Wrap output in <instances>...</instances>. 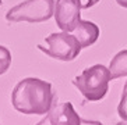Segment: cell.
<instances>
[{
    "mask_svg": "<svg viewBox=\"0 0 127 125\" xmlns=\"http://www.w3.org/2000/svg\"><path fill=\"white\" fill-rule=\"evenodd\" d=\"M57 96L52 85L39 78H25L15 85L11 93V104L23 114H46L55 104Z\"/></svg>",
    "mask_w": 127,
    "mask_h": 125,
    "instance_id": "6da1fadb",
    "label": "cell"
},
{
    "mask_svg": "<svg viewBox=\"0 0 127 125\" xmlns=\"http://www.w3.org/2000/svg\"><path fill=\"white\" fill-rule=\"evenodd\" d=\"M110 81L112 75L109 68L102 64H95L77 75L73 79V83L88 102H99L108 93Z\"/></svg>",
    "mask_w": 127,
    "mask_h": 125,
    "instance_id": "7a4b0ae2",
    "label": "cell"
},
{
    "mask_svg": "<svg viewBox=\"0 0 127 125\" xmlns=\"http://www.w3.org/2000/svg\"><path fill=\"white\" fill-rule=\"evenodd\" d=\"M55 13V0H25L7 11L6 20L10 22H38L48 21Z\"/></svg>",
    "mask_w": 127,
    "mask_h": 125,
    "instance_id": "3957f363",
    "label": "cell"
},
{
    "mask_svg": "<svg viewBox=\"0 0 127 125\" xmlns=\"http://www.w3.org/2000/svg\"><path fill=\"white\" fill-rule=\"evenodd\" d=\"M48 46H42L38 44L36 47L48 54L49 57H52L55 60H60V61H73L77 59L81 52V44H80L78 39L74 35H70L68 32H56L50 33L45 39Z\"/></svg>",
    "mask_w": 127,
    "mask_h": 125,
    "instance_id": "277c9868",
    "label": "cell"
},
{
    "mask_svg": "<svg viewBox=\"0 0 127 125\" xmlns=\"http://www.w3.org/2000/svg\"><path fill=\"white\" fill-rule=\"evenodd\" d=\"M81 10L78 0H56L53 15L57 26L64 32H73L81 20Z\"/></svg>",
    "mask_w": 127,
    "mask_h": 125,
    "instance_id": "5b68a950",
    "label": "cell"
},
{
    "mask_svg": "<svg viewBox=\"0 0 127 125\" xmlns=\"http://www.w3.org/2000/svg\"><path fill=\"white\" fill-rule=\"evenodd\" d=\"M84 118L75 113L70 102L55 104L36 125H82Z\"/></svg>",
    "mask_w": 127,
    "mask_h": 125,
    "instance_id": "8992f818",
    "label": "cell"
},
{
    "mask_svg": "<svg viewBox=\"0 0 127 125\" xmlns=\"http://www.w3.org/2000/svg\"><path fill=\"white\" fill-rule=\"evenodd\" d=\"M73 35H74L77 39H78L81 47H90L92 46L95 42L98 41V38L101 35V31H99V26L92 21H84V20H80L78 25L73 31Z\"/></svg>",
    "mask_w": 127,
    "mask_h": 125,
    "instance_id": "52a82bcc",
    "label": "cell"
},
{
    "mask_svg": "<svg viewBox=\"0 0 127 125\" xmlns=\"http://www.w3.org/2000/svg\"><path fill=\"white\" fill-rule=\"evenodd\" d=\"M109 71L112 79L127 77V50H122L115 56L109 64Z\"/></svg>",
    "mask_w": 127,
    "mask_h": 125,
    "instance_id": "ba28073f",
    "label": "cell"
},
{
    "mask_svg": "<svg viewBox=\"0 0 127 125\" xmlns=\"http://www.w3.org/2000/svg\"><path fill=\"white\" fill-rule=\"evenodd\" d=\"M11 65V53L7 47L0 46V75L7 72Z\"/></svg>",
    "mask_w": 127,
    "mask_h": 125,
    "instance_id": "9c48e42d",
    "label": "cell"
},
{
    "mask_svg": "<svg viewBox=\"0 0 127 125\" xmlns=\"http://www.w3.org/2000/svg\"><path fill=\"white\" fill-rule=\"evenodd\" d=\"M117 114L119 117L123 120V121H127V81L123 86V93H122V99H120V103L117 106Z\"/></svg>",
    "mask_w": 127,
    "mask_h": 125,
    "instance_id": "30bf717a",
    "label": "cell"
},
{
    "mask_svg": "<svg viewBox=\"0 0 127 125\" xmlns=\"http://www.w3.org/2000/svg\"><path fill=\"white\" fill-rule=\"evenodd\" d=\"M80 1V6H81L82 10H87V8H91L94 7L98 1H101V0H78Z\"/></svg>",
    "mask_w": 127,
    "mask_h": 125,
    "instance_id": "8fae6325",
    "label": "cell"
},
{
    "mask_svg": "<svg viewBox=\"0 0 127 125\" xmlns=\"http://www.w3.org/2000/svg\"><path fill=\"white\" fill-rule=\"evenodd\" d=\"M82 125H103L99 121H90V120H84V124Z\"/></svg>",
    "mask_w": 127,
    "mask_h": 125,
    "instance_id": "7c38bea8",
    "label": "cell"
},
{
    "mask_svg": "<svg viewBox=\"0 0 127 125\" xmlns=\"http://www.w3.org/2000/svg\"><path fill=\"white\" fill-rule=\"evenodd\" d=\"M116 3L119 4L120 7H123V8H127V0H116Z\"/></svg>",
    "mask_w": 127,
    "mask_h": 125,
    "instance_id": "4fadbf2b",
    "label": "cell"
},
{
    "mask_svg": "<svg viewBox=\"0 0 127 125\" xmlns=\"http://www.w3.org/2000/svg\"><path fill=\"white\" fill-rule=\"evenodd\" d=\"M116 125H127V121H122V122H119V124H116Z\"/></svg>",
    "mask_w": 127,
    "mask_h": 125,
    "instance_id": "5bb4252c",
    "label": "cell"
},
{
    "mask_svg": "<svg viewBox=\"0 0 127 125\" xmlns=\"http://www.w3.org/2000/svg\"><path fill=\"white\" fill-rule=\"evenodd\" d=\"M0 4H1V0H0Z\"/></svg>",
    "mask_w": 127,
    "mask_h": 125,
    "instance_id": "9a60e30c",
    "label": "cell"
}]
</instances>
